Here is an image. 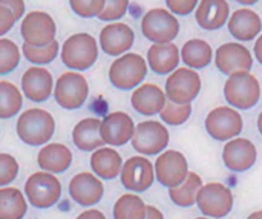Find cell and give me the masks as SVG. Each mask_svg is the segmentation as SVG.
I'll list each match as a JSON object with an SVG mask.
<instances>
[{
    "label": "cell",
    "mask_w": 262,
    "mask_h": 219,
    "mask_svg": "<svg viewBox=\"0 0 262 219\" xmlns=\"http://www.w3.org/2000/svg\"><path fill=\"white\" fill-rule=\"evenodd\" d=\"M247 219H262V210H258V212H253V213H250Z\"/></svg>",
    "instance_id": "cell-45"
},
{
    "label": "cell",
    "mask_w": 262,
    "mask_h": 219,
    "mask_svg": "<svg viewBox=\"0 0 262 219\" xmlns=\"http://www.w3.org/2000/svg\"><path fill=\"white\" fill-rule=\"evenodd\" d=\"M256 158H258V150L255 144L247 138L236 137L227 141L223 149V161L230 172H236V173L247 172L255 166Z\"/></svg>",
    "instance_id": "cell-17"
},
{
    "label": "cell",
    "mask_w": 262,
    "mask_h": 219,
    "mask_svg": "<svg viewBox=\"0 0 262 219\" xmlns=\"http://www.w3.org/2000/svg\"><path fill=\"white\" fill-rule=\"evenodd\" d=\"M15 21H17V18L12 14V11L8 9L6 6H2L0 5V37H3L5 34H8L14 28Z\"/></svg>",
    "instance_id": "cell-40"
},
{
    "label": "cell",
    "mask_w": 262,
    "mask_h": 219,
    "mask_svg": "<svg viewBox=\"0 0 262 219\" xmlns=\"http://www.w3.org/2000/svg\"><path fill=\"white\" fill-rule=\"evenodd\" d=\"M98 58V45L95 37L88 32H78L68 37L61 46V61L71 71L80 72L92 68Z\"/></svg>",
    "instance_id": "cell-2"
},
{
    "label": "cell",
    "mask_w": 262,
    "mask_h": 219,
    "mask_svg": "<svg viewBox=\"0 0 262 219\" xmlns=\"http://www.w3.org/2000/svg\"><path fill=\"white\" fill-rule=\"evenodd\" d=\"M230 17L227 0H200L195 9V20L206 31L221 29Z\"/></svg>",
    "instance_id": "cell-24"
},
{
    "label": "cell",
    "mask_w": 262,
    "mask_h": 219,
    "mask_svg": "<svg viewBox=\"0 0 262 219\" xmlns=\"http://www.w3.org/2000/svg\"><path fill=\"white\" fill-rule=\"evenodd\" d=\"M25 196L32 207L45 210L58 203L61 184L54 173L35 172L25 183Z\"/></svg>",
    "instance_id": "cell-5"
},
{
    "label": "cell",
    "mask_w": 262,
    "mask_h": 219,
    "mask_svg": "<svg viewBox=\"0 0 262 219\" xmlns=\"http://www.w3.org/2000/svg\"><path fill=\"white\" fill-rule=\"evenodd\" d=\"M0 5L6 6L8 9H11L17 20L25 17V11H26L25 0H0Z\"/></svg>",
    "instance_id": "cell-41"
},
{
    "label": "cell",
    "mask_w": 262,
    "mask_h": 219,
    "mask_svg": "<svg viewBox=\"0 0 262 219\" xmlns=\"http://www.w3.org/2000/svg\"><path fill=\"white\" fill-rule=\"evenodd\" d=\"M28 212V201L15 187L0 189V219H23Z\"/></svg>",
    "instance_id": "cell-29"
},
{
    "label": "cell",
    "mask_w": 262,
    "mask_h": 219,
    "mask_svg": "<svg viewBox=\"0 0 262 219\" xmlns=\"http://www.w3.org/2000/svg\"><path fill=\"white\" fill-rule=\"evenodd\" d=\"M201 91V77L195 69L190 68H178L172 74H169L164 92L169 101L177 104H189L192 103Z\"/></svg>",
    "instance_id": "cell-9"
},
{
    "label": "cell",
    "mask_w": 262,
    "mask_h": 219,
    "mask_svg": "<svg viewBox=\"0 0 262 219\" xmlns=\"http://www.w3.org/2000/svg\"><path fill=\"white\" fill-rule=\"evenodd\" d=\"M201 187H203L201 177L195 172H189V175L183 184H180L178 187L169 189L170 201L178 207L189 209L196 204V196H198V192Z\"/></svg>",
    "instance_id": "cell-30"
},
{
    "label": "cell",
    "mask_w": 262,
    "mask_h": 219,
    "mask_svg": "<svg viewBox=\"0 0 262 219\" xmlns=\"http://www.w3.org/2000/svg\"><path fill=\"white\" fill-rule=\"evenodd\" d=\"M180 52H181V61L186 63V66L190 69L207 68L213 60V49L203 38H192L186 41Z\"/></svg>",
    "instance_id": "cell-28"
},
{
    "label": "cell",
    "mask_w": 262,
    "mask_h": 219,
    "mask_svg": "<svg viewBox=\"0 0 262 219\" xmlns=\"http://www.w3.org/2000/svg\"><path fill=\"white\" fill-rule=\"evenodd\" d=\"M206 130L216 141H230L236 138L244 127V121L238 109L220 106L212 109L206 117Z\"/></svg>",
    "instance_id": "cell-11"
},
{
    "label": "cell",
    "mask_w": 262,
    "mask_h": 219,
    "mask_svg": "<svg viewBox=\"0 0 262 219\" xmlns=\"http://www.w3.org/2000/svg\"><path fill=\"white\" fill-rule=\"evenodd\" d=\"M75 219H106L104 213L97 210V209H88L84 212H81Z\"/></svg>",
    "instance_id": "cell-42"
},
{
    "label": "cell",
    "mask_w": 262,
    "mask_h": 219,
    "mask_svg": "<svg viewBox=\"0 0 262 219\" xmlns=\"http://www.w3.org/2000/svg\"><path fill=\"white\" fill-rule=\"evenodd\" d=\"M37 164L43 172L64 173L72 164V152L64 144L48 143L38 150Z\"/></svg>",
    "instance_id": "cell-25"
},
{
    "label": "cell",
    "mask_w": 262,
    "mask_h": 219,
    "mask_svg": "<svg viewBox=\"0 0 262 219\" xmlns=\"http://www.w3.org/2000/svg\"><path fill=\"white\" fill-rule=\"evenodd\" d=\"M195 219H213V218H209V216H200V218H195Z\"/></svg>",
    "instance_id": "cell-48"
},
{
    "label": "cell",
    "mask_w": 262,
    "mask_h": 219,
    "mask_svg": "<svg viewBox=\"0 0 262 219\" xmlns=\"http://www.w3.org/2000/svg\"><path fill=\"white\" fill-rule=\"evenodd\" d=\"M120 178L124 189L134 193H141L149 190L154 181L157 180L155 167L150 163V160H147L144 155L130 157L124 161Z\"/></svg>",
    "instance_id": "cell-13"
},
{
    "label": "cell",
    "mask_w": 262,
    "mask_h": 219,
    "mask_svg": "<svg viewBox=\"0 0 262 219\" xmlns=\"http://www.w3.org/2000/svg\"><path fill=\"white\" fill-rule=\"evenodd\" d=\"M127 8H129V0H106L104 9L101 11L98 18L101 21H109V23L117 21L126 15Z\"/></svg>",
    "instance_id": "cell-38"
},
{
    "label": "cell",
    "mask_w": 262,
    "mask_h": 219,
    "mask_svg": "<svg viewBox=\"0 0 262 219\" xmlns=\"http://www.w3.org/2000/svg\"><path fill=\"white\" fill-rule=\"evenodd\" d=\"M147 75V61L137 52L117 57L109 68V81L120 91L138 87Z\"/></svg>",
    "instance_id": "cell-3"
},
{
    "label": "cell",
    "mask_w": 262,
    "mask_h": 219,
    "mask_svg": "<svg viewBox=\"0 0 262 219\" xmlns=\"http://www.w3.org/2000/svg\"><path fill=\"white\" fill-rule=\"evenodd\" d=\"M98 41L104 54L112 57H120L134 46L135 32L126 23L112 21L100 31Z\"/></svg>",
    "instance_id": "cell-19"
},
{
    "label": "cell",
    "mask_w": 262,
    "mask_h": 219,
    "mask_svg": "<svg viewBox=\"0 0 262 219\" xmlns=\"http://www.w3.org/2000/svg\"><path fill=\"white\" fill-rule=\"evenodd\" d=\"M196 206L204 216L226 218L233 209V193L221 183L203 184L196 196Z\"/></svg>",
    "instance_id": "cell-10"
},
{
    "label": "cell",
    "mask_w": 262,
    "mask_h": 219,
    "mask_svg": "<svg viewBox=\"0 0 262 219\" xmlns=\"http://www.w3.org/2000/svg\"><path fill=\"white\" fill-rule=\"evenodd\" d=\"M15 132L20 141L28 146H45L54 137L55 120L45 109H28L20 114L15 123Z\"/></svg>",
    "instance_id": "cell-1"
},
{
    "label": "cell",
    "mask_w": 262,
    "mask_h": 219,
    "mask_svg": "<svg viewBox=\"0 0 262 219\" xmlns=\"http://www.w3.org/2000/svg\"><path fill=\"white\" fill-rule=\"evenodd\" d=\"M18 175V163L9 154H0V187L9 186Z\"/></svg>",
    "instance_id": "cell-37"
},
{
    "label": "cell",
    "mask_w": 262,
    "mask_h": 219,
    "mask_svg": "<svg viewBox=\"0 0 262 219\" xmlns=\"http://www.w3.org/2000/svg\"><path fill=\"white\" fill-rule=\"evenodd\" d=\"M69 196L81 207H92L98 204L104 195L101 180L91 172H81L72 177L68 187Z\"/></svg>",
    "instance_id": "cell-18"
},
{
    "label": "cell",
    "mask_w": 262,
    "mask_h": 219,
    "mask_svg": "<svg viewBox=\"0 0 262 219\" xmlns=\"http://www.w3.org/2000/svg\"><path fill=\"white\" fill-rule=\"evenodd\" d=\"M215 64L224 75L247 72L253 66V55L244 45L238 41H229L216 49Z\"/></svg>",
    "instance_id": "cell-15"
},
{
    "label": "cell",
    "mask_w": 262,
    "mask_h": 219,
    "mask_svg": "<svg viewBox=\"0 0 262 219\" xmlns=\"http://www.w3.org/2000/svg\"><path fill=\"white\" fill-rule=\"evenodd\" d=\"M21 49L9 38H0V75H8L17 69Z\"/></svg>",
    "instance_id": "cell-34"
},
{
    "label": "cell",
    "mask_w": 262,
    "mask_h": 219,
    "mask_svg": "<svg viewBox=\"0 0 262 219\" xmlns=\"http://www.w3.org/2000/svg\"><path fill=\"white\" fill-rule=\"evenodd\" d=\"M200 0H166L169 11L175 15H187L193 12Z\"/></svg>",
    "instance_id": "cell-39"
},
{
    "label": "cell",
    "mask_w": 262,
    "mask_h": 219,
    "mask_svg": "<svg viewBox=\"0 0 262 219\" xmlns=\"http://www.w3.org/2000/svg\"><path fill=\"white\" fill-rule=\"evenodd\" d=\"M155 178L167 189L178 187L189 175V164L186 157L178 150H164L158 155L155 164Z\"/></svg>",
    "instance_id": "cell-14"
},
{
    "label": "cell",
    "mask_w": 262,
    "mask_h": 219,
    "mask_svg": "<svg viewBox=\"0 0 262 219\" xmlns=\"http://www.w3.org/2000/svg\"><path fill=\"white\" fill-rule=\"evenodd\" d=\"M167 103L166 92L155 83H144L134 89L130 97L132 107L146 117L160 114Z\"/></svg>",
    "instance_id": "cell-21"
},
{
    "label": "cell",
    "mask_w": 262,
    "mask_h": 219,
    "mask_svg": "<svg viewBox=\"0 0 262 219\" xmlns=\"http://www.w3.org/2000/svg\"><path fill=\"white\" fill-rule=\"evenodd\" d=\"M114 219H146L147 206L135 193L121 195L114 204Z\"/></svg>",
    "instance_id": "cell-31"
},
{
    "label": "cell",
    "mask_w": 262,
    "mask_h": 219,
    "mask_svg": "<svg viewBox=\"0 0 262 219\" xmlns=\"http://www.w3.org/2000/svg\"><path fill=\"white\" fill-rule=\"evenodd\" d=\"M23 106L21 91L11 81H0V120L17 115Z\"/></svg>",
    "instance_id": "cell-32"
},
{
    "label": "cell",
    "mask_w": 262,
    "mask_h": 219,
    "mask_svg": "<svg viewBox=\"0 0 262 219\" xmlns=\"http://www.w3.org/2000/svg\"><path fill=\"white\" fill-rule=\"evenodd\" d=\"M258 130H259V134L262 135V112L259 114V117H258Z\"/></svg>",
    "instance_id": "cell-47"
},
{
    "label": "cell",
    "mask_w": 262,
    "mask_h": 219,
    "mask_svg": "<svg viewBox=\"0 0 262 219\" xmlns=\"http://www.w3.org/2000/svg\"><path fill=\"white\" fill-rule=\"evenodd\" d=\"M106 0H69V6L72 12L83 18L98 17L104 9Z\"/></svg>",
    "instance_id": "cell-36"
},
{
    "label": "cell",
    "mask_w": 262,
    "mask_h": 219,
    "mask_svg": "<svg viewBox=\"0 0 262 219\" xmlns=\"http://www.w3.org/2000/svg\"><path fill=\"white\" fill-rule=\"evenodd\" d=\"M123 158L114 147H100L91 155V169L100 180H114L120 177Z\"/></svg>",
    "instance_id": "cell-26"
},
{
    "label": "cell",
    "mask_w": 262,
    "mask_h": 219,
    "mask_svg": "<svg viewBox=\"0 0 262 219\" xmlns=\"http://www.w3.org/2000/svg\"><path fill=\"white\" fill-rule=\"evenodd\" d=\"M190 115H192V103H189V104H177V103L169 101V100H167L164 109L160 112L161 120L166 124H170V126L184 124L190 118Z\"/></svg>",
    "instance_id": "cell-35"
},
{
    "label": "cell",
    "mask_w": 262,
    "mask_h": 219,
    "mask_svg": "<svg viewBox=\"0 0 262 219\" xmlns=\"http://www.w3.org/2000/svg\"><path fill=\"white\" fill-rule=\"evenodd\" d=\"M141 32L152 43H172L180 34V21L164 8H154L141 18Z\"/></svg>",
    "instance_id": "cell-6"
},
{
    "label": "cell",
    "mask_w": 262,
    "mask_h": 219,
    "mask_svg": "<svg viewBox=\"0 0 262 219\" xmlns=\"http://www.w3.org/2000/svg\"><path fill=\"white\" fill-rule=\"evenodd\" d=\"M253 51H255V57H256V60L259 61V64L262 66V34L258 37V40L255 41V48H253Z\"/></svg>",
    "instance_id": "cell-44"
},
{
    "label": "cell",
    "mask_w": 262,
    "mask_h": 219,
    "mask_svg": "<svg viewBox=\"0 0 262 219\" xmlns=\"http://www.w3.org/2000/svg\"><path fill=\"white\" fill-rule=\"evenodd\" d=\"M170 140L167 127L155 120L141 121L135 126V134L130 140L132 147L144 157H152L164 152Z\"/></svg>",
    "instance_id": "cell-8"
},
{
    "label": "cell",
    "mask_w": 262,
    "mask_h": 219,
    "mask_svg": "<svg viewBox=\"0 0 262 219\" xmlns=\"http://www.w3.org/2000/svg\"><path fill=\"white\" fill-rule=\"evenodd\" d=\"M146 219H164V215L160 209H157L155 206H147V213Z\"/></svg>",
    "instance_id": "cell-43"
},
{
    "label": "cell",
    "mask_w": 262,
    "mask_h": 219,
    "mask_svg": "<svg viewBox=\"0 0 262 219\" xmlns=\"http://www.w3.org/2000/svg\"><path fill=\"white\" fill-rule=\"evenodd\" d=\"M238 3H241V5H247V6H250V5H255V3H258L259 0H236Z\"/></svg>",
    "instance_id": "cell-46"
},
{
    "label": "cell",
    "mask_w": 262,
    "mask_h": 219,
    "mask_svg": "<svg viewBox=\"0 0 262 219\" xmlns=\"http://www.w3.org/2000/svg\"><path fill=\"white\" fill-rule=\"evenodd\" d=\"M224 97L227 103L238 109L247 111L258 104L261 98V84L258 78L247 72H236L229 75L224 84Z\"/></svg>",
    "instance_id": "cell-4"
},
{
    "label": "cell",
    "mask_w": 262,
    "mask_h": 219,
    "mask_svg": "<svg viewBox=\"0 0 262 219\" xmlns=\"http://www.w3.org/2000/svg\"><path fill=\"white\" fill-rule=\"evenodd\" d=\"M100 118H84L78 121L72 130V141L75 147L83 152H94L100 147H104V141L100 135Z\"/></svg>",
    "instance_id": "cell-27"
},
{
    "label": "cell",
    "mask_w": 262,
    "mask_h": 219,
    "mask_svg": "<svg viewBox=\"0 0 262 219\" xmlns=\"http://www.w3.org/2000/svg\"><path fill=\"white\" fill-rule=\"evenodd\" d=\"M21 52H23V57L29 63H32L35 66H43V64L52 63L57 58V55L60 52V45L57 40L51 41L46 46H32V45L23 43Z\"/></svg>",
    "instance_id": "cell-33"
},
{
    "label": "cell",
    "mask_w": 262,
    "mask_h": 219,
    "mask_svg": "<svg viewBox=\"0 0 262 219\" xmlns=\"http://www.w3.org/2000/svg\"><path fill=\"white\" fill-rule=\"evenodd\" d=\"M21 91L29 101H46L51 97V94H54L52 74L41 66H32L26 69L25 74L21 75Z\"/></svg>",
    "instance_id": "cell-20"
},
{
    "label": "cell",
    "mask_w": 262,
    "mask_h": 219,
    "mask_svg": "<svg viewBox=\"0 0 262 219\" xmlns=\"http://www.w3.org/2000/svg\"><path fill=\"white\" fill-rule=\"evenodd\" d=\"M229 32L238 41H252L259 37L262 29V20L250 8L236 9L227 21Z\"/></svg>",
    "instance_id": "cell-22"
},
{
    "label": "cell",
    "mask_w": 262,
    "mask_h": 219,
    "mask_svg": "<svg viewBox=\"0 0 262 219\" xmlns=\"http://www.w3.org/2000/svg\"><path fill=\"white\" fill-rule=\"evenodd\" d=\"M89 97V84L84 75L69 71L58 77L54 84V98L66 111L80 109Z\"/></svg>",
    "instance_id": "cell-7"
},
{
    "label": "cell",
    "mask_w": 262,
    "mask_h": 219,
    "mask_svg": "<svg viewBox=\"0 0 262 219\" xmlns=\"http://www.w3.org/2000/svg\"><path fill=\"white\" fill-rule=\"evenodd\" d=\"M135 134V123L126 112H112L101 120L100 135L106 146L121 147L127 144Z\"/></svg>",
    "instance_id": "cell-16"
},
{
    "label": "cell",
    "mask_w": 262,
    "mask_h": 219,
    "mask_svg": "<svg viewBox=\"0 0 262 219\" xmlns=\"http://www.w3.org/2000/svg\"><path fill=\"white\" fill-rule=\"evenodd\" d=\"M147 66L157 75H167L178 69L181 61L180 48L175 43H154L147 51Z\"/></svg>",
    "instance_id": "cell-23"
},
{
    "label": "cell",
    "mask_w": 262,
    "mask_h": 219,
    "mask_svg": "<svg viewBox=\"0 0 262 219\" xmlns=\"http://www.w3.org/2000/svg\"><path fill=\"white\" fill-rule=\"evenodd\" d=\"M23 43L32 46H46L55 40L57 25L54 18L45 11H32L25 14L20 25Z\"/></svg>",
    "instance_id": "cell-12"
}]
</instances>
